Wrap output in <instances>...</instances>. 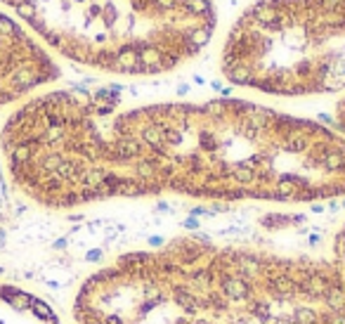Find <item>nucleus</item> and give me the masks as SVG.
I'll return each mask as SVG.
<instances>
[{
  "label": "nucleus",
  "instance_id": "nucleus-7",
  "mask_svg": "<svg viewBox=\"0 0 345 324\" xmlns=\"http://www.w3.org/2000/svg\"><path fill=\"white\" fill-rule=\"evenodd\" d=\"M331 261H334L338 275H341V284H343V291H345V223L341 225L336 239H334V253H331Z\"/></svg>",
  "mask_w": 345,
  "mask_h": 324
},
{
  "label": "nucleus",
  "instance_id": "nucleus-2",
  "mask_svg": "<svg viewBox=\"0 0 345 324\" xmlns=\"http://www.w3.org/2000/svg\"><path fill=\"white\" fill-rule=\"evenodd\" d=\"M73 324H345L331 258L175 237L95 270Z\"/></svg>",
  "mask_w": 345,
  "mask_h": 324
},
{
  "label": "nucleus",
  "instance_id": "nucleus-6",
  "mask_svg": "<svg viewBox=\"0 0 345 324\" xmlns=\"http://www.w3.org/2000/svg\"><path fill=\"white\" fill-rule=\"evenodd\" d=\"M0 324H62V320L45 298L0 282Z\"/></svg>",
  "mask_w": 345,
  "mask_h": 324
},
{
  "label": "nucleus",
  "instance_id": "nucleus-5",
  "mask_svg": "<svg viewBox=\"0 0 345 324\" xmlns=\"http://www.w3.org/2000/svg\"><path fill=\"white\" fill-rule=\"evenodd\" d=\"M62 76L43 43L0 12V109L17 107Z\"/></svg>",
  "mask_w": 345,
  "mask_h": 324
},
{
  "label": "nucleus",
  "instance_id": "nucleus-4",
  "mask_svg": "<svg viewBox=\"0 0 345 324\" xmlns=\"http://www.w3.org/2000/svg\"><path fill=\"white\" fill-rule=\"evenodd\" d=\"M220 69L260 95L329 102L345 140V0H258L227 31Z\"/></svg>",
  "mask_w": 345,
  "mask_h": 324
},
{
  "label": "nucleus",
  "instance_id": "nucleus-3",
  "mask_svg": "<svg viewBox=\"0 0 345 324\" xmlns=\"http://www.w3.org/2000/svg\"><path fill=\"white\" fill-rule=\"evenodd\" d=\"M50 50L114 76H159L210 43V0H0Z\"/></svg>",
  "mask_w": 345,
  "mask_h": 324
},
{
  "label": "nucleus",
  "instance_id": "nucleus-1",
  "mask_svg": "<svg viewBox=\"0 0 345 324\" xmlns=\"http://www.w3.org/2000/svg\"><path fill=\"white\" fill-rule=\"evenodd\" d=\"M0 159L12 187L47 211L149 197H345L343 137L239 97L128 104L109 88H52L7 114Z\"/></svg>",
  "mask_w": 345,
  "mask_h": 324
}]
</instances>
